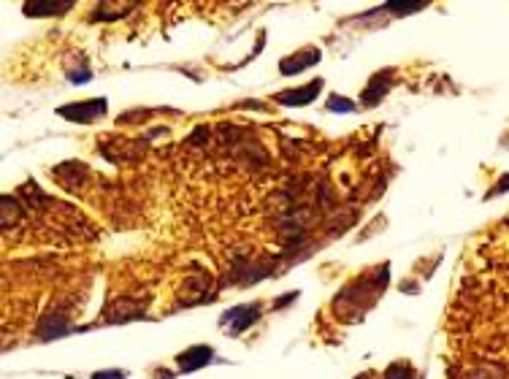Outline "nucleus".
I'll return each instance as SVG.
<instances>
[{
	"label": "nucleus",
	"mask_w": 509,
	"mask_h": 379,
	"mask_svg": "<svg viewBox=\"0 0 509 379\" xmlns=\"http://www.w3.org/2000/svg\"><path fill=\"white\" fill-rule=\"evenodd\" d=\"M320 49H303V52L299 54H290V57H284L279 63V70L282 76H299L301 70L312 68V66H317L320 63Z\"/></svg>",
	"instance_id": "obj_4"
},
{
	"label": "nucleus",
	"mask_w": 509,
	"mask_h": 379,
	"mask_svg": "<svg viewBox=\"0 0 509 379\" xmlns=\"http://www.w3.org/2000/svg\"><path fill=\"white\" fill-rule=\"evenodd\" d=\"M385 379H415V377H412V368H409V366L393 363V366L385 371Z\"/></svg>",
	"instance_id": "obj_10"
},
{
	"label": "nucleus",
	"mask_w": 509,
	"mask_h": 379,
	"mask_svg": "<svg viewBox=\"0 0 509 379\" xmlns=\"http://www.w3.org/2000/svg\"><path fill=\"white\" fill-rule=\"evenodd\" d=\"M393 87V70H382V73H374L371 76L369 87L363 89V106H377L387 95V89Z\"/></svg>",
	"instance_id": "obj_5"
},
{
	"label": "nucleus",
	"mask_w": 509,
	"mask_h": 379,
	"mask_svg": "<svg viewBox=\"0 0 509 379\" xmlns=\"http://www.w3.org/2000/svg\"><path fill=\"white\" fill-rule=\"evenodd\" d=\"M425 8V0H393V3H385L379 11H390L396 17H406V14H415V11H422Z\"/></svg>",
	"instance_id": "obj_8"
},
{
	"label": "nucleus",
	"mask_w": 509,
	"mask_h": 379,
	"mask_svg": "<svg viewBox=\"0 0 509 379\" xmlns=\"http://www.w3.org/2000/svg\"><path fill=\"white\" fill-rule=\"evenodd\" d=\"M504 190H509V176H504V179H501V182H498V187H493L491 192H488V195H498V192H504Z\"/></svg>",
	"instance_id": "obj_12"
},
{
	"label": "nucleus",
	"mask_w": 509,
	"mask_h": 379,
	"mask_svg": "<svg viewBox=\"0 0 509 379\" xmlns=\"http://www.w3.org/2000/svg\"><path fill=\"white\" fill-rule=\"evenodd\" d=\"M328 111H336V114H347V111H355V104L347 101V98H341V95H334L331 101H328Z\"/></svg>",
	"instance_id": "obj_9"
},
{
	"label": "nucleus",
	"mask_w": 509,
	"mask_h": 379,
	"mask_svg": "<svg viewBox=\"0 0 509 379\" xmlns=\"http://www.w3.org/2000/svg\"><path fill=\"white\" fill-rule=\"evenodd\" d=\"M92 379H125V371H120V368H111V371H95Z\"/></svg>",
	"instance_id": "obj_11"
},
{
	"label": "nucleus",
	"mask_w": 509,
	"mask_h": 379,
	"mask_svg": "<svg viewBox=\"0 0 509 379\" xmlns=\"http://www.w3.org/2000/svg\"><path fill=\"white\" fill-rule=\"evenodd\" d=\"M258 317H260V306L252 304V306H236V309H230L228 314L222 317V323H225V325L230 323V333H241V330H246Z\"/></svg>",
	"instance_id": "obj_6"
},
{
	"label": "nucleus",
	"mask_w": 509,
	"mask_h": 379,
	"mask_svg": "<svg viewBox=\"0 0 509 379\" xmlns=\"http://www.w3.org/2000/svg\"><path fill=\"white\" fill-rule=\"evenodd\" d=\"M214 361V349L206 344H195L190 349H184L176 363H179V371H184V374H190V371H198V368H203V366H209Z\"/></svg>",
	"instance_id": "obj_3"
},
{
	"label": "nucleus",
	"mask_w": 509,
	"mask_h": 379,
	"mask_svg": "<svg viewBox=\"0 0 509 379\" xmlns=\"http://www.w3.org/2000/svg\"><path fill=\"white\" fill-rule=\"evenodd\" d=\"M76 3L73 0H63V3H57V0H33V3H25V14L27 17H52V14H65L68 8H73Z\"/></svg>",
	"instance_id": "obj_7"
},
{
	"label": "nucleus",
	"mask_w": 509,
	"mask_h": 379,
	"mask_svg": "<svg viewBox=\"0 0 509 379\" xmlns=\"http://www.w3.org/2000/svg\"><path fill=\"white\" fill-rule=\"evenodd\" d=\"M57 114L68 122L87 125V122H95L98 117H103L106 114V98H92V101H79V104L60 106Z\"/></svg>",
	"instance_id": "obj_1"
},
{
	"label": "nucleus",
	"mask_w": 509,
	"mask_h": 379,
	"mask_svg": "<svg viewBox=\"0 0 509 379\" xmlns=\"http://www.w3.org/2000/svg\"><path fill=\"white\" fill-rule=\"evenodd\" d=\"M320 89H322V79H315V82H309V85H303V87H296V89L277 92V95H274V101L282 104V106H306V104H312V101H315Z\"/></svg>",
	"instance_id": "obj_2"
}]
</instances>
